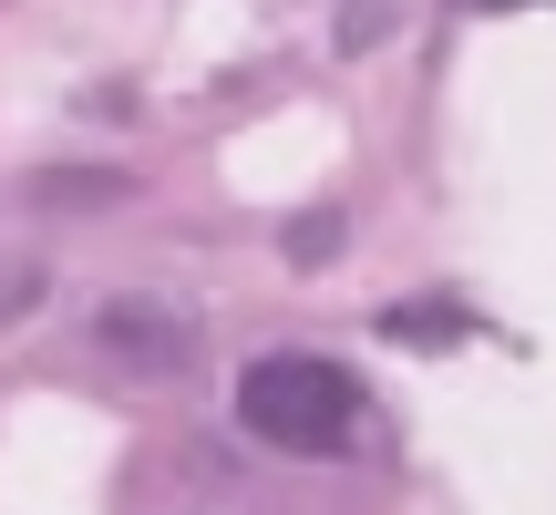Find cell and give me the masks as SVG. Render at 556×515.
<instances>
[{
    "mask_svg": "<svg viewBox=\"0 0 556 515\" xmlns=\"http://www.w3.org/2000/svg\"><path fill=\"white\" fill-rule=\"evenodd\" d=\"M238 423L278 454H340L361 434V381L319 351H268L238 372Z\"/></svg>",
    "mask_w": 556,
    "mask_h": 515,
    "instance_id": "6da1fadb",
    "label": "cell"
},
{
    "mask_svg": "<svg viewBox=\"0 0 556 515\" xmlns=\"http://www.w3.org/2000/svg\"><path fill=\"white\" fill-rule=\"evenodd\" d=\"M103 351L144 361V372H176V361H186V330L155 310V299H114V310H103Z\"/></svg>",
    "mask_w": 556,
    "mask_h": 515,
    "instance_id": "7a4b0ae2",
    "label": "cell"
},
{
    "mask_svg": "<svg viewBox=\"0 0 556 515\" xmlns=\"http://www.w3.org/2000/svg\"><path fill=\"white\" fill-rule=\"evenodd\" d=\"M475 11H516V0H475Z\"/></svg>",
    "mask_w": 556,
    "mask_h": 515,
    "instance_id": "3957f363",
    "label": "cell"
}]
</instances>
